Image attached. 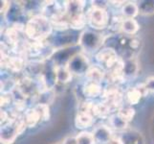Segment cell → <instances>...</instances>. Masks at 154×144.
<instances>
[{"instance_id":"1","label":"cell","mask_w":154,"mask_h":144,"mask_svg":"<svg viewBox=\"0 0 154 144\" xmlns=\"http://www.w3.org/2000/svg\"><path fill=\"white\" fill-rule=\"evenodd\" d=\"M51 23L46 18L35 17L26 25L25 33L31 40H41L51 33Z\"/></svg>"},{"instance_id":"2","label":"cell","mask_w":154,"mask_h":144,"mask_svg":"<svg viewBox=\"0 0 154 144\" xmlns=\"http://www.w3.org/2000/svg\"><path fill=\"white\" fill-rule=\"evenodd\" d=\"M89 23L93 28L103 29L108 23L107 12L103 8L95 7L89 14Z\"/></svg>"},{"instance_id":"3","label":"cell","mask_w":154,"mask_h":144,"mask_svg":"<svg viewBox=\"0 0 154 144\" xmlns=\"http://www.w3.org/2000/svg\"><path fill=\"white\" fill-rule=\"evenodd\" d=\"M105 99L106 104H107L110 108L112 107H118L122 101V96L120 92L115 88H110L105 92Z\"/></svg>"},{"instance_id":"4","label":"cell","mask_w":154,"mask_h":144,"mask_svg":"<svg viewBox=\"0 0 154 144\" xmlns=\"http://www.w3.org/2000/svg\"><path fill=\"white\" fill-rule=\"evenodd\" d=\"M76 126L79 129H84L92 124V115L86 113H79L75 120Z\"/></svg>"},{"instance_id":"5","label":"cell","mask_w":154,"mask_h":144,"mask_svg":"<svg viewBox=\"0 0 154 144\" xmlns=\"http://www.w3.org/2000/svg\"><path fill=\"white\" fill-rule=\"evenodd\" d=\"M40 119L41 116L35 108L33 110H29L25 114V122L28 127H35Z\"/></svg>"},{"instance_id":"6","label":"cell","mask_w":154,"mask_h":144,"mask_svg":"<svg viewBox=\"0 0 154 144\" xmlns=\"http://www.w3.org/2000/svg\"><path fill=\"white\" fill-rule=\"evenodd\" d=\"M122 29L126 34H135L139 29V25L133 18H125L122 23Z\"/></svg>"},{"instance_id":"7","label":"cell","mask_w":154,"mask_h":144,"mask_svg":"<svg viewBox=\"0 0 154 144\" xmlns=\"http://www.w3.org/2000/svg\"><path fill=\"white\" fill-rule=\"evenodd\" d=\"M83 93L88 97H96L100 93V87L97 83H89L84 87Z\"/></svg>"},{"instance_id":"8","label":"cell","mask_w":154,"mask_h":144,"mask_svg":"<svg viewBox=\"0 0 154 144\" xmlns=\"http://www.w3.org/2000/svg\"><path fill=\"white\" fill-rule=\"evenodd\" d=\"M110 107L106 103H100L94 105L93 108V114L100 116V117H105L107 116L110 113Z\"/></svg>"},{"instance_id":"9","label":"cell","mask_w":154,"mask_h":144,"mask_svg":"<svg viewBox=\"0 0 154 144\" xmlns=\"http://www.w3.org/2000/svg\"><path fill=\"white\" fill-rule=\"evenodd\" d=\"M123 14L126 18H133L135 15L138 14V7L135 3H126L123 8Z\"/></svg>"},{"instance_id":"10","label":"cell","mask_w":154,"mask_h":144,"mask_svg":"<svg viewBox=\"0 0 154 144\" xmlns=\"http://www.w3.org/2000/svg\"><path fill=\"white\" fill-rule=\"evenodd\" d=\"M135 114V110L131 108H124V109H121L118 113V115L120 118L123 120L124 122H128L130 121L132 118H133V116Z\"/></svg>"},{"instance_id":"11","label":"cell","mask_w":154,"mask_h":144,"mask_svg":"<svg viewBox=\"0 0 154 144\" xmlns=\"http://www.w3.org/2000/svg\"><path fill=\"white\" fill-rule=\"evenodd\" d=\"M142 93L138 88H131L128 92H127V100L128 102L132 105H136L138 104V102L140 101L141 97H142Z\"/></svg>"},{"instance_id":"12","label":"cell","mask_w":154,"mask_h":144,"mask_svg":"<svg viewBox=\"0 0 154 144\" xmlns=\"http://www.w3.org/2000/svg\"><path fill=\"white\" fill-rule=\"evenodd\" d=\"M6 66L13 71H19L23 66V61L19 58H9Z\"/></svg>"},{"instance_id":"13","label":"cell","mask_w":154,"mask_h":144,"mask_svg":"<svg viewBox=\"0 0 154 144\" xmlns=\"http://www.w3.org/2000/svg\"><path fill=\"white\" fill-rule=\"evenodd\" d=\"M95 137L89 133H82L76 138V144H94Z\"/></svg>"},{"instance_id":"14","label":"cell","mask_w":154,"mask_h":144,"mask_svg":"<svg viewBox=\"0 0 154 144\" xmlns=\"http://www.w3.org/2000/svg\"><path fill=\"white\" fill-rule=\"evenodd\" d=\"M87 77L93 83H97L103 79V72L97 67H91L87 72Z\"/></svg>"},{"instance_id":"15","label":"cell","mask_w":154,"mask_h":144,"mask_svg":"<svg viewBox=\"0 0 154 144\" xmlns=\"http://www.w3.org/2000/svg\"><path fill=\"white\" fill-rule=\"evenodd\" d=\"M57 80L61 83H66L68 82L71 78L70 73H69L65 68L63 67H58L57 69Z\"/></svg>"},{"instance_id":"16","label":"cell","mask_w":154,"mask_h":144,"mask_svg":"<svg viewBox=\"0 0 154 144\" xmlns=\"http://www.w3.org/2000/svg\"><path fill=\"white\" fill-rule=\"evenodd\" d=\"M84 24H85V20H84V18L82 14L77 15V17H74L71 18L70 21V26L75 29H81L82 28Z\"/></svg>"},{"instance_id":"17","label":"cell","mask_w":154,"mask_h":144,"mask_svg":"<svg viewBox=\"0 0 154 144\" xmlns=\"http://www.w3.org/2000/svg\"><path fill=\"white\" fill-rule=\"evenodd\" d=\"M35 109L38 110V111L39 113L42 120H47L49 118V108H48V106H47V105L39 104L38 106L35 107Z\"/></svg>"},{"instance_id":"18","label":"cell","mask_w":154,"mask_h":144,"mask_svg":"<svg viewBox=\"0 0 154 144\" xmlns=\"http://www.w3.org/2000/svg\"><path fill=\"white\" fill-rule=\"evenodd\" d=\"M7 38L12 43H17L18 40V32L15 28H11L7 31Z\"/></svg>"},{"instance_id":"19","label":"cell","mask_w":154,"mask_h":144,"mask_svg":"<svg viewBox=\"0 0 154 144\" xmlns=\"http://www.w3.org/2000/svg\"><path fill=\"white\" fill-rule=\"evenodd\" d=\"M145 85V87L146 88L147 91H151L154 92V77H150L146 80V82Z\"/></svg>"},{"instance_id":"20","label":"cell","mask_w":154,"mask_h":144,"mask_svg":"<svg viewBox=\"0 0 154 144\" xmlns=\"http://www.w3.org/2000/svg\"><path fill=\"white\" fill-rule=\"evenodd\" d=\"M10 101H11V98L9 97L8 95H3L1 96V106H6L10 103Z\"/></svg>"},{"instance_id":"21","label":"cell","mask_w":154,"mask_h":144,"mask_svg":"<svg viewBox=\"0 0 154 144\" xmlns=\"http://www.w3.org/2000/svg\"><path fill=\"white\" fill-rule=\"evenodd\" d=\"M107 144H123V142L118 137H112L110 138V140L107 142Z\"/></svg>"},{"instance_id":"22","label":"cell","mask_w":154,"mask_h":144,"mask_svg":"<svg viewBox=\"0 0 154 144\" xmlns=\"http://www.w3.org/2000/svg\"><path fill=\"white\" fill-rule=\"evenodd\" d=\"M6 118H7V114H6V113H5V111H1V123H2V122H4L5 120H6Z\"/></svg>"}]
</instances>
